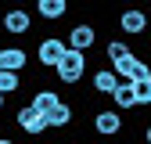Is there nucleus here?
Masks as SVG:
<instances>
[{"label": "nucleus", "instance_id": "nucleus-1", "mask_svg": "<svg viewBox=\"0 0 151 144\" xmlns=\"http://www.w3.org/2000/svg\"><path fill=\"white\" fill-rule=\"evenodd\" d=\"M86 72H90V65H86V50L65 47L61 58L54 61V76H58V83H65V86H79Z\"/></svg>", "mask_w": 151, "mask_h": 144}, {"label": "nucleus", "instance_id": "nucleus-2", "mask_svg": "<svg viewBox=\"0 0 151 144\" xmlns=\"http://www.w3.org/2000/svg\"><path fill=\"white\" fill-rule=\"evenodd\" d=\"M0 29L7 36H29L32 32V14L25 7H4L0 11Z\"/></svg>", "mask_w": 151, "mask_h": 144}, {"label": "nucleus", "instance_id": "nucleus-3", "mask_svg": "<svg viewBox=\"0 0 151 144\" xmlns=\"http://www.w3.org/2000/svg\"><path fill=\"white\" fill-rule=\"evenodd\" d=\"M90 126H93L101 137H115V133L126 130V122H122V112H119V108H101V112H93Z\"/></svg>", "mask_w": 151, "mask_h": 144}, {"label": "nucleus", "instance_id": "nucleus-4", "mask_svg": "<svg viewBox=\"0 0 151 144\" xmlns=\"http://www.w3.org/2000/svg\"><path fill=\"white\" fill-rule=\"evenodd\" d=\"M65 47L68 43L61 40V36H43V40L36 43V65H40V68H54V61L61 58Z\"/></svg>", "mask_w": 151, "mask_h": 144}, {"label": "nucleus", "instance_id": "nucleus-5", "mask_svg": "<svg viewBox=\"0 0 151 144\" xmlns=\"http://www.w3.org/2000/svg\"><path fill=\"white\" fill-rule=\"evenodd\" d=\"M144 25H147V18H144L140 7H122V11L115 14V29H119L122 36H140Z\"/></svg>", "mask_w": 151, "mask_h": 144}, {"label": "nucleus", "instance_id": "nucleus-6", "mask_svg": "<svg viewBox=\"0 0 151 144\" xmlns=\"http://www.w3.org/2000/svg\"><path fill=\"white\" fill-rule=\"evenodd\" d=\"M14 122H18V130H22V133H47V119H43V112H36V108L32 104H22V108H18V112H14Z\"/></svg>", "mask_w": 151, "mask_h": 144}, {"label": "nucleus", "instance_id": "nucleus-7", "mask_svg": "<svg viewBox=\"0 0 151 144\" xmlns=\"http://www.w3.org/2000/svg\"><path fill=\"white\" fill-rule=\"evenodd\" d=\"M43 119H47V130H65V126H72V119H76V108H72L65 97H58V101L43 112Z\"/></svg>", "mask_w": 151, "mask_h": 144}, {"label": "nucleus", "instance_id": "nucleus-8", "mask_svg": "<svg viewBox=\"0 0 151 144\" xmlns=\"http://www.w3.org/2000/svg\"><path fill=\"white\" fill-rule=\"evenodd\" d=\"M65 43L76 47V50H90L93 43H97V25H93V22H76L68 29V40Z\"/></svg>", "mask_w": 151, "mask_h": 144}, {"label": "nucleus", "instance_id": "nucleus-9", "mask_svg": "<svg viewBox=\"0 0 151 144\" xmlns=\"http://www.w3.org/2000/svg\"><path fill=\"white\" fill-rule=\"evenodd\" d=\"M36 14L43 22H65L72 14V0H36Z\"/></svg>", "mask_w": 151, "mask_h": 144}, {"label": "nucleus", "instance_id": "nucleus-10", "mask_svg": "<svg viewBox=\"0 0 151 144\" xmlns=\"http://www.w3.org/2000/svg\"><path fill=\"white\" fill-rule=\"evenodd\" d=\"M25 65H29V50H25V47H0V68L22 72Z\"/></svg>", "mask_w": 151, "mask_h": 144}, {"label": "nucleus", "instance_id": "nucleus-11", "mask_svg": "<svg viewBox=\"0 0 151 144\" xmlns=\"http://www.w3.org/2000/svg\"><path fill=\"white\" fill-rule=\"evenodd\" d=\"M115 83H119V76H115L111 68H93V76H90L93 94H101V97H108L111 90H115Z\"/></svg>", "mask_w": 151, "mask_h": 144}, {"label": "nucleus", "instance_id": "nucleus-12", "mask_svg": "<svg viewBox=\"0 0 151 144\" xmlns=\"http://www.w3.org/2000/svg\"><path fill=\"white\" fill-rule=\"evenodd\" d=\"M111 104H115L119 108V112H133V108H137V97H133V90H129V83L126 79H119L115 83V90H111Z\"/></svg>", "mask_w": 151, "mask_h": 144}, {"label": "nucleus", "instance_id": "nucleus-13", "mask_svg": "<svg viewBox=\"0 0 151 144\" xmlns=\"http://www.w3.org/2000/svg\"><path fill=\"white\" fill-rule=\"evenodd\" d=\"M129 90H133V97H137V108H147L151 104V76L129 79Z\"/></svg>", "mask_w": 151, "mask_h": 144}, {"label": "nucleus", "instance_id": "nucleus-14", "mask_svg": "<svg viewBox=\"0 0 151 144\" xmlns=\"http://www.w3.org/2000/svg\"><path fill=\"white\" fill-rule=\"evenodd\" d=\"M22 90V72H14V68H0V94L11 97Z\"/></svg>", "mask_w": 151, "mask_h": 144}, {"label": "nucleus", "instance_id": "nucleus-15", "mask_svg": "<svg viewBox=\"0 0 151 144\" xmlns=\"http://www.w3.org/2000/svg\"><path fill=\"white\" fill-rule=\"evenodd\" d=\"M61 94H58V90H50V86H40V90H32V97H29V104L36 108V112H47V108L54 104V101H58Z\"/></svg>", "mask_w": 151, "mask_h": 144}, {"label": "nucleus", "instance_id": "nucleus-16", "mask_svg": "<svg viewBox=\"0 0 151 144\" xmlns=\"http://www.w3.org/2000/svg\"><path fill=\"white\" fill-rule=\"evenodd\" d=\"M122 54H129V43H122L119 36H111V40L104 43V58H108V65H111V61H119Z\"/></svg>", "mask_w": 151, "mask_h": 144}, {"label": "nucleus", "instance_id": "nucleus-17", "mask_svg": "<svg viewBox=\"0 0 151 144\" xmlns=\"http://www.w3.org/2000/svg\"><path fill=\"white\" fill-rule=\"evenodd\" d=\"M4 104H7V97H4V94H0V112H4Z\"/></svg>", "mask_w": 151, "mask_h": 144}]
</instances>
